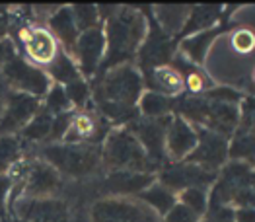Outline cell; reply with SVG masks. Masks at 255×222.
I'll return each instance as SVG.
<instances>
[{"instance_id": "cell-26", "label": "cell", "mask_w": 255, "mask_h": 222, "mask_svg": "<svg viewBox=\"0 0 255 222\" xmlns=\"http://www.w3.org/2000/svg\"><path fill=\"white\" fill-rule=\"evenodd\" d=\"M224 41L234 53L242 57H250L255 51V33L250 27H236Z\"/></svg>"}, {"instance_id": "cell-20", "label": "cell", "mask_w": 255, "mask_h": 222, "mask_svg": "<svg viewBox=\"0 0 255 222\" xmlns=\"http://www.w3.org/2000/svg\"><path fill=\"white\" fill-rule=\"evenodd\" d=\"M148 86L152 92H158V94H179L183 86H185V80L183 76L177 72V68L170 67H158L148 70Z\"/></svg>"}, {"instance_id": "cell-21", "label": "cell", "mask_w": 255, "mask_h": 222, "mask_svg": "<svg viewBox=\"0 0 255 222\" xmlns=\"http://www.w3.org/2000/svg\"><path fill=\"white\" fill-rule=\"evenodd\" d=\"M138 199L142 201L152 213H158V215H168L175 207L173 193L164 185H150L148 189H144L138 195Z\"/></svg>"}, {"instance_id": "cell-13", "label": "cell", "mask_w": 255, "mask_h": 222, "mask_svg": "<svg viewBox=\"0 0 255 222\" xmlns=\"http://www.w3.org/2000/svg\"><path fill=\"white\" fill-rule=\"evenodd\" d=\"M199 134L185 119H171L166 131V150L173 160H181L195 150Z\"/></svg>"}, {"instance_id": "cell-14", "label": "cell", "mask_w": 255, "mask_h": 222, "mask_svg": "<svg viewBox=\"0 0 255 222\" xmlns=\"http://www.w3.org/2000/svg\"><path fill=\"white\" fill-rule=\"evenodd\" d=\"M170 119H144L142 123L132 125V133L138 136V142L146 150L148 158H162L166 146V131Z\"/></svg>"}, {"instance_id": "cell-10", "label": "cell", "mask_w": 255, "mask_h": 222, "mask_svg": "<svg viewBox=\"0 0 255 222\" xmlns=\"http://www.w3.org/2000/svg\"><path fill=\"white\" fill-rule=\"evenodd\" d=\"M226 152H228V144H226V136L218 134L214 131H203L199 136V142L195 146L189 158L195 166L203 168V170H216L218 166L224 164L226 160Z\"/></svg>"}, {"instance_id": "cell-34", "label": "cell", "mask_w": 255, "mask_h": 222, "mask_svg": "<svg viewBox=\"0 0 255 222\" xmlns=\"http://www.w3.org/2000/svg\"><path fill=\"white\" fill-rule=\"evenodd\" d=\"M66 98L70 104H76V106H82L88 98V86H86L82 80H76V82H70L66 84Z\"/></svg>"}, {"instance_id": "cell-24", "label": "cell", "mask_w": 255, "mask_h": 222, "mask_svg": "<svg viewBox=\"0 0 255 222\" xmlns=\"http://www.w3.org/2000/svg\"><path fill=\"white\" fill-rule=\"evenodd\" d=\"M53 121H55V115H51L47 110L37 111L35 117L23 127V136L29 140H41L45 136H51Z\"/></svg>"}, {"instance_id": "cell-8", "label": "cell", "mask_w": 255, "mask_h": 222, "mask_svg": "<svg viewBox=\"0 0 255 222\" xmlns=\"http://www.w3.org/2000/svg\"><path fill=\"white\" fill-rule=\"evenodd\" d=\"M23 178V189L29 195L27 199H51L61 189L59 172L47 162H35L20 172Z\"/></svg>"}, {"instance_id": "cell-18", "label": "cell", "mask_w": 255, "mask_h": 222, "mask_svg": "<svg viewBox=\"0 0 255 222\" xmlns=\"http://www.w3.org/2000/svg\"><path fill=\"white\" fill-rule=\"evenodd\" d=\"M49 31L55 35V39H59L64 45V49H68L70 53L74 51V45L78 39V27L74 22V16H72V10L70 8H59L51 20H49Z\"/></svg>"}, {"instance_id": "cell-38", "label": "cell", "mask_w": 255, "mask_h": 222, "mask_svg": "<svg viewBox=\"0 0 255 222\" xmlns=\"http://www.w3.org/2000/svg\"><path fill=\"white\" fill-rule=\"evenodd\" d=\"M250 76H252V84L255 86V65H254V68H252V74H250Z\"/></svg>"}, {"instance_id": "cell-39", "label": "cell", "mask_w": 255, "mask_h": 222, "mask_svg": "<svg viewBox=\"0 0 255 222\" xmlns=\"http://www.w3.org/2000/svg\"><path fill=\"white\" fill-rule=\"evenodd\" d=\"M0 113H2V82H0Z\"/></svg>"}, {"instance_id": "cell-28", "label": "cell", "mask_w": 255, "mask_h": 222, "mask_svg": "<svg viewBox=\"0 0 255 222\" xmlns=\"http://www.w3.org/2000/svg\"><path fill=\"white\" fill-rule=\"evenodd\" d=\"M218 8H214V6H201V8H193V12L189 14L191 18H189V22L185 23L183 27H185V31H191L195 29L197 33L199 31H207V27L209 25H213L214 20L218 18Z\"/></svg>"}, {"instance_id": "cell-12", "label": "cell", "mask_w": 255, "mask_h": 222, "mask_svg": "<svg viewBox=\"0 0 255 222\" xmlns=\"http://www.w3.org/2000/svg\"><path fill=\"white\" fill-rule=\"evenodd\" d=\"M18 211L27 222H70L66 203L61 199H21Z\"/></svg>"}, {"instance_id": "cell-6", "label": "cell", "mask_w": 255, "mask_h": 222, "mask_svg": "<svg viewBox=\"0 0 255 222\" xmlns=\"http://www.w3.org/2000/svg\"><path fill=\"white\" fill-rule=\"evenodd\" d=\"M2 76L8 86L18 90L20 94L39 98L49 92V76L37 67L25 63L20 57H12L10 61H6V65L2 68Z\"/></svg>"}, {"instance_id": "cell-33", "label": "cell", "mask_w": 255, "mask_h": 222, "mask_svg": "<svg viewBox=\"0 0 255 222\" xmlns=\"http://www.w3.org/2000/svg\"><path fill=\"white\" fill-rule=\"evenodd\" d=\"M68 106H70V102L66 98V92L61 86H55V88L49 90V94H47V108L45 110L49 111L51 115L66 113Z\"/></svg>"}, {"instance_id": "cell-29", "label": "cell", "mask_w": 255, "mask_h": 222, "mask_svg": "<svg viewBox=\"0 0 255 222\" xmlns=\"http://www.w3.org/2000/svg\"><path fill=\"white\" fill-rule=\"evenodd\" d=\"M187 8L185 6H162L160 12H158V18L160 23L164 25L166 31H175L179 27L185 25V18L191 14V12H185Z\"/></svg>"}, {"instance_id": "cell-35", "label": "cell", "mask_w": 255, "mask_h": 222, "mask_svg": "<svg viewBox=\"0 0 255 222\" xmlns=\"http://www.w3.org/2000/svg\"><path fill=\"white\" fill-rule=\"evenodd\" d=\"M199 215H195L191 209H187L185 205H175L170 213L166 215L164 222H197Z\"/></svg>"}, {"instance_id": "cell-25", "label": "cell", "mask_w": 255, "mask_h": 222, "mask_svg": "<svg viewBox=\"0 0 255 222\" xmlns=\"http://www.w3.org/2000/svg\"><path fill=\"white\" fill-rule=\"evenodd\" d=\"M171 110V100L164 94L158 92H146L140 100V111L148 117V119H160L162 115H166Z\"/></svg>"}, {"instance_id": "cell-1", "label": "cell", "mask_w": 255, "mask_h": 222, "mask_svg": "<svg viewBox=\"0 0 255 222\" xmlns=\"http://www.w3.org/2000/svg\"><path fill=\"white\" fill-rule=\"evenodd\" d=\"M146 35V20L136 10H119L107 22V61L106 67H121L123 61L130 59Z\"/></svg>"}, {"instance_id": "cell-2", "label": "cell", "mask_w": 255, "mask_h": 222, "mask_svg": "<svg viewBox=\"0 0 255 222\" xmlns=\"http://www.w3.org/2000/svg\"><path fill=\"white\" fill-rule=\"evenodd\" d=\"M43 158L57 172L70 178L88 176L100 164V152L94 144H49L43 148Z\"/></svg>"}, {"instance_id": "cell-22", "label": "cell", "mask_w": 255, "mask_h": 222, "mask_svg": "<svg viewBox=\"0 0 255 222\" xmlns=\"http://www.w3.org/2000/svg\"><path fill=\"white\" fill-rule=\"evenodd\" d=\"M214 37H216V31H214V29H211V31H209V29H207V31H199V33H195L193 37L183 41L181 51L189 57L191 63H203V61L207 59L211 47H213Z\"/></svg>"}, {"instance_id": "cell-11", "label": "cell", "mask_w": 255, "mask_h": 222, "mask_svg": "<svg viewBox=\"0 0 255 222\" xmlns=\"http://www.w3.org/2000/svg\"><path fill=\"white\" fill-rule=\"evenodd\" d=\"M104 49H106V33L100 25L92 27V29H86L78 35L72 53L78 59V65H80L84 74H94L96 72V68L102 63Z\"/></svg>"}, {"instance_id": "cell-17", "label": "cell", "mask_w": 255, "mask_h": 222, "mask_svg": "<svg viewBox=\"0 0 255 222\" xmlns=\"http://www.w3.org/2000/svg\"><path fill=\"white\" fill-rule=\"evenodd\" d=\"M104 133L100 119L88 111H82L70 119V127L64 134L70 144H86V140H98V134Z\"/></svg>"}, {"instance_id": "cell-27", "label": "cell", "mask_w": 255, "mask_h": 222, "mask_svg": "<svg viewBox=\"0 0 255 222\" xmlns=\"http://www.w3.org/2000/svg\"><path fill=\"white\" fill-rule=\"evenodd\" d=\"M20 160V140L12 134H0V176Z\"/></svg>"}, {"instance_id": "cell-16", "label": "cell", "mask_w": 255, "mask_h": 222, "mask_svg": "<svg viewBox=\"0 0 255 222\" xmlns=\"http://www.w3.org/2000/svg\"><path fill=\"white\" fill-rule=\"evenodd\" d=\"M152 176L144 172H130V170H119L111 174L104 181V189L113 195H130V193H142V189H148L152 183Z\"/></svg>"}, {"instance_id": "cell-3", "label": "cell", "mask_w": 255, "mask_h": 222, "mask_svg": "<svg viewBox=\"0 0 255 222\" xmlns=\"http://www.w3.org/2000/svg\"><path fill=\"white\" fill-rule=\"evenodd\" d=\"M104 162L111 170H130V172H142L148 168L150 158L138 138L130 131L117 129L109 133L104 146Z\"/></svg>"}, {"instance_id": "cell-19", "label": "cell", "mask_w": 255, "mask_h": 222, "mask_svg": "<svg viewBox=\"0 0 255 222\" xmlns=\"http://www.w3.org/2000/svg\"><path fill=\"white\" fill-rule=\"evenodd\" d=\"M171 43L168 41V37L162 31H152L146 43L142 47V55H140V63L142 67H146L148 70L152 68L162 67V63H166L171 57Z\"/></svg>"}, {"instance_id": "cell-32", "label": "cell", "mask_w": 255, "mask_h": 222, "mask_svg": "<svg viewBox=\"0 0 255 222\" xmlns=\"http://www.w3.org/2000/svg\"><path fill=\"white\" fill-rule=\"evenodd\" d=\"M181 205H185L187 209H191L195 215H203L207 211V195L203 189L199 187H189V189H183L181 193Z\"/></svg>"}, {"instance_id": "cell-31", "label": "cell", "mask_w": 255, "mask_h": 222, "mask_svg": "<svg viewBox=\"0 0 255 222\" xmlns=\"http://www.w3.org/2000/svg\"><path fill=\"white\" fill-rule=\"evenodd\" d=\"M230 156L232 158H254L255 160V134L242 133L238 134L230 146Z\"/></svg>"}, {"instance_id": "cell-7", "label": "cell", "mask_w": 255, "mask_h": 222, "mask_svg": "<svg viewBox=\"0 0 255 222\" xmlns=\"http://www.w3.org/2000/svg\"><path fill=\"white\" fill-rule=\"evenodd\" d=\"M20 39L25 57L35 65L49 67L61 53L55 35L47 27H23Z\"/></svg>"}, {"instance_id": "cell-9", "label": "cell", "mask_w": 255, "mask_h": 222, "mask_svg": "<svg viewBox=\"0 0 255 222\" xmlns=\"http://www.w3.org/2000/svg\"><path fill=\"white\" fill-rule=\"evenodd\" d=\"M37 98L14 92L8 96L4 113L0 117V131H18L21 127H25L37 113Z\"/></svg>"}, {"instance_id": "cell-23", "label": "cell", "mask_w": 255, "mask_h": 222, "mask_svg": "<svg viewBox=\"0 0 255 222\" xmlns=\"http://www.w3.org/2000/svg\"><path fill=\"white\" fill-rule=\"evenodd\" d=\"M47 68H49V74H51L57 82H61V84H70V82L80 80V74H78L76 65L72 63V59H70L66 53H63V51L57 55V59H55Z\"/></svg>"}, {"instance_id": "cell-37", "label": "cell", "mask_w": 255, "mask_h": 222, "mask_svg": "<svg viewBox=\"0 0 255 222\" xmlns=\"http://www.w3.org/2000/svg\"><path fill=\"white\" fill-rule=\"evenodd\" d=\"M10 185H12V178H8V176H0V213L4 211L6 197H8V191H10Z\"/></svg>"}, {"instance_id": "cell-5", "label": "cell", "mask_w": 255, "mask_h": 222, "mask_svg": "<svg viewBox=\"0 0 255 222\" xmlns=\"http://www.w3.org/2000/svg\"><path fill=\"white\" fill-rule=\"evenodd\" d=\"M90 222H156V215L142 201L111 197L94 203Z\"/></svg>"}, {"instance_id": "cell-15", "label": "cell", "mask_w": 255, "mask_h": 222, "mask_svg": "<svg viewBox=\"0 0 255 222\" xmlns=\"http://www.w3.org/2000/svg\"><path fill=\"white\" fill-rule=\"evenodd\" d=\"M213 179V174H209L207 170L187 164V166H171L162 174V185L168 189H189V187H199L203 189L205 185H209V181Z\"/></svg>"}, {"instance_id": "cell-4", "label": "cell", "mask_w": 255, "mask_h": 222, "mask_svg": "<svg viewBox=\"0 0 255 222\" xmlns=\"http://www.w3.org/2000/svg\"><path fill=\"white\" fill-rule=\"evenodd\" d=\"M140 90H142V80L138 72L128 65H121V67L113 68L109 74H106V78L100 84L98 96L106 104L132 108V104L140 96Z\"/></svg>"}, {"instance_id": "cell-30", "label": "cell", "mask_w": 255, "mask_h": 222, "mask_svg": "<svg viewBox=\"0 0 255 222\" xmlns=\"http://www.w3.org/2000/svg\"><path fill=\"white\" fill-rule=\"evenodd\" d=\"M70 10H72V16H74V22H76L78 31H86V29L98 27L100 12H98L96 6H92V4H76Z\"/></svg>"}, {"instance_id": "cell-36", "label": "cell", "mask_w": 255, "mask_h": 222, "mask_svg": "<svg viewBox=\"0 0 255 222\" xmlns=\"http://www.w3.org/2000/svg\"><path fill=\"white\" fill-rule=\"evenodd\" d=\"M236 222H255V207H240L234 215Z\"/></svg>"}]
</instances>
